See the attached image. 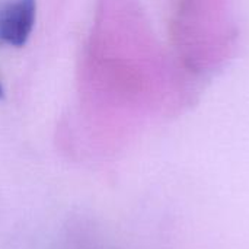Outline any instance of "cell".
I'll list each match as a JSON object with an SVG mask.
<instances>
[{
    "mask_svg": "<svg viewBox=\"0 0 249 249\" xmlns=\"http://www.w3.org/2000/svg\"><path fill=\"white\" fill-rule=\"evenodd\" d=\"M231 0H182L174 36L182 70L193 76L214 71L231 57L236 41Z\"/></svg>",
    "mask_w": 249,
    "mask_h": 249,
    "instance_id": "1",
    "label": "cell"
},
{
    "mask_svg": "<svg viewBox=\"0 0 249 249\" xmlns=\"http://www.w3.org/2000/svg\"><path fill=\"white\" fill-rule=\"evenodd\" d=\"M36 0H7L0 4V42L22 47L35 25Z\"/></svg>",
    "mask_w": 249,
    "mask_h": 249,
    "instance_id": "2",
    "label": "cell"
},
{
    "mask_svg": "<svg viewBox=\"0 0 249 249\" xmlns=\"http://www.w3.org/2000/svg\"><path fill=\"white\" fill-rule=\"evenodd\" d=\"M3 96H4V89H3V86L0 83V98H3Z\"/></svg>",
    "mask_w": 249,
    "mask_h": 249,
    "instance_id": "3",
    "label": "cell"
}]
</instances>
